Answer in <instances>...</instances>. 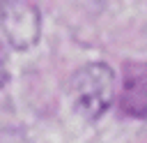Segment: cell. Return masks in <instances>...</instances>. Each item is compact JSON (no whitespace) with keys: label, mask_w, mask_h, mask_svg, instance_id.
Segmentation results:
<instances>
[{"label":"cell","mask_w":147,"mask_h":143,"mask_svg":"<svg viewBox=\"0 0 147 143\" xmlns=\"http://www.w3.org/2000/svg\"><path fill=\"white\" fill-rule=\"evenodd\" d=\"M122 106L136 118H147V69H140L138 74H131L126 78Z\"/></svg>","instance_id":"cell-3"},{"label":"cell","mask_w":147,"mask_h":143,"mask_svg":"<svg viewBox=\"0 0 147 143\" xmlns=\"http://www.w3.org/2000/svg\"><path fill=\"white\" fill-rule=\"evenodd\" d=\"M0 28L16 51H28L41 32V14L32 2H0Z\"/></svg>","instance_id":"cell-2"},{"label":"cell","mask_w":147,"mask_h":143,"mask_svg":"<svg viewBox=\"0 0 147 143\" xmlns=\"http://www.w3.org/2000/svg\"><path fill=\"white\" fill-rule=\"evenodd\" d=\"M0 76H2V58H0Z\"/></svg>","instance_id":"cell-4"},{"label":"cell","mask_w":147,"mask_h":143,"mask_svg":"<svg viewBox=\"0 0 147 143\" xmlns=\"http://www.w3.org/2000/svg\"><path fill=\"white\" fill-rule=\"evenodd\" d=\"M115 97V72L106 62H90L80 67L69 83V99L74 111L85 120L101 118Z\"/></svg>","instance_id":"cell-1"}]
</instances>
